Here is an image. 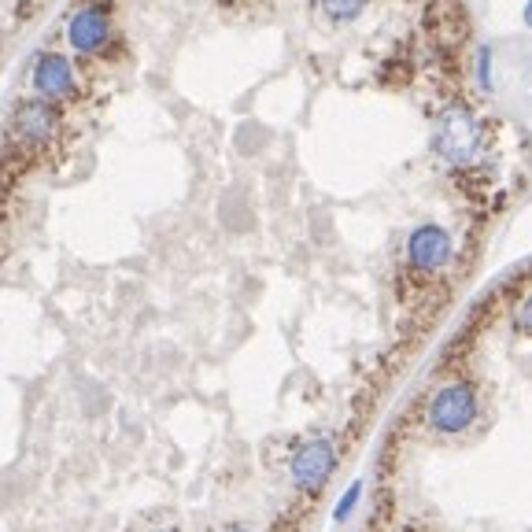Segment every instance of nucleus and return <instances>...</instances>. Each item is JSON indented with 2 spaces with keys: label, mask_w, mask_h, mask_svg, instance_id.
Returning <instances> with one entry per match:
<instances>
[{
  "label": "nucleus",
  "mask_w": 532,
  "mask_h": 532,
  "mask_svg": "<svg viewBox=\"0 0 532 532\" xmlns=\"http://www.w3.org/2000/svg\"><path fill=\"white\" fill-rule=\"evenodd\" d=\"M481 414V392L470 377H451L425 403V425L436 436H462Z\"/></svg>",
  "instance_id": "nucleus-1"
},
{
  "label": "nucleus",
  "mask_w": 532,
  "mask_h": 532,
  "mask_svg": "<svg viewBox=\"0 0 532 532\" xmlns=\"http://www.w3.org/2000/svg\"><path fill=\"white\" fill-rule=\"evenodd\" d=\"M436 148L455 167H470L484 152V130L470 108H451L436 126Z\"/></svg>",
  "instance_id": "nucleus-2"
},
{
  "label": "nucleus",
  "mask_w": 532,
  "mask_h": 532,
  "mask_svg": "<svg viewBox=\"0 0 532 532\" xmlns=\"http://www.w3.org/2000/svg\"><path fill=\"white\" fill-rule=\"evenodd\" d=\"M333 466H337V444H333V436H315V440H307L289 462V477L296 484V492L303 496H315L318 488L333 477Z\"/></svg>",
  "instance_id": "nucleus-3"
},
{
  "label": "nucleus",
  "mask_w": 532,
  "mask_h": 532,
  "mask_svg": "<svg viewBox=\"0 0 532 532\" xmlns=\"http://www.w3.org/2000/svg\"><path fill=\"white\" fill-rule=\"evenodd\" d=\"M451 255H455V241H451V233L444 230V226H436V222H425V226H418V230L407 237V266H411L414 274L433 278V274H440V270L451 263Z\"/></svg>",
  "instance_id": "nucleus-4"
},
{
  "label": "nucleus",
  "mask_w": 532,
  "mask_h": 532,
  "mask_svg": "<svg viewBox=\"0 0 532 532\" xmlns=\"http://www.w3.org/2000/svg\"><path fill=\"white\" fill-rule=\"evenodd\" d=\"M74 67L67 56L60 52H45L41 60L34 63V89H37V100H49V104H60L74 93Z\"/></svg>",
  "instance_id": "nucleus-5"
},
{
  "label": "nucleus",
  "mask_w": 532,
  "mask_h": 532,
  "mask_svg": "<svg viewBox=\"0 0 532 532\" xmlns=\"http://www.w3.org/2000/svg\"><path fill=\"white\" fill-rule=\"evenodd\" d=\"M67 41H71L78 52H100L104 45L111 41V23H108V12L97 8V4H85L78 12L71 15V23H67Z\"/></svg>",
  "instance_id": "nucleus-6"
},
{
  "label": "nucleus",
  "mask_w": 532,
  "mask_h": 532,
  "mask_svg": "<svg viewBox=\"0 0 532 532\" xmlns=\"http://www.w3.org/2000/svg\"><path fill=\"white\" fill-rule=\"evenodd\" d=\"M15 137L26 145H45L52 133L60 130V111L49 100H26L23 108L15 111Z\"/></svg>",
  "instance_id": "nucleus-7"
},
{
  "label": "nucleus",
  "mask_w": 532,
  "mask_h": 532,
  "mask_svg": "<svg viewBox=\"0 0 532 532\" xmlns=\"http://www.w3.org/2000/svg\"><path fill=\"white\" fill-rule=\"evenodd\" d=\"M315 4L322 8L329 23H351V19H359L366 12L370 0H315Z\"/></svg>",
  "instance_id": "nucleus-8"
},
{
  "label": "nucleus",
  "mask_w": 532,
  "mask_h": 532,
  "mask_svg": "<svg viewBox=\"0 0 532 532\" xmlns=\"http://www.w3.org/2000/svg\"><path fill=\"white\" fill-rule=\"evenodd\" d=\"M355 499H359V484H351L348 492H344V499H340V507H337V521L348 518V510L355 507Z\"/></svg>",
  "instance_id": "nucleus-9"
},
{
  "label": "nucleus",
  "mask_w": 532,
  "mask_h": 532,
  "mask_svg": "<svg viewBox=\"0 0 532 532\" xmlns=\"http://www.w3.org/2000/svg\"><path fill=\"white\" fill-rule=\"evenodd\" d=\"M159 532H178V529H174V525H170V529H159Z\"/></svg>",
  "instance_id": "nucleus-10"
},
{
  "label": "nucleus",
  "mask_w": 532,
  "mask_h": 532,
  "mask_svg": "<svg viewBox=\"0 0 532 532\" xmlns=\"http://www.w3.org/2000/svg\"><path fill=\"white\" fill-rule=\"evenodd\" d=\"M230 532H248V529H230Z\"/></svg>",
  "instance_id": "nucleus-11"
}]
</instances>
